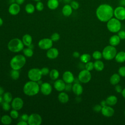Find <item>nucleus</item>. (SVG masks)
Instances as JSON below:
<instances>
[{
  "mask_svg": "<svg viewBox=\"0 0 125 125\" xmlns=\"http://www.w3.org/2000/svg\"><path fill=\"white\" fill-rule=\"evenodd\" d=\"M96 16L101 22H105L114 16V9L111 5L107 3L99 5L96 10Z\"/></svg>",
  "mask_w": 125,
  "mask_h": 125,
  "instance_id": "nucleus-1",
  "label": "nucleus"
},
{
  "mask_svg": "<svg viewBox=\"0 0 125 125\" xmlns=\"http://www.w3.org/2000/svg\"><path fill=\"white\" fill-rule=\"evenodd\" d=\"M40 90V85L37 82L30 81L26 82L23 87V93L27 96L37 95Z\"/></svg>",
  "mask_w": 125,
  "mask_h": 125,
  "instance_id": "nucleus-2",
  "label": "nucleus"
},
{
  "mask_svg": "<svg viewBox=\"0 0 125 125\" xmlns=\"http://www.w3.org/2000/svg\"><path fill=\"white\" fill-rule=\"evenodd\" d=\"M26 61L24 55H16L11 59L10 65L12 69L19 70L24 66L26 63Z\"/></svg>",
  "mask_w": 125,
  "mask_h": 125,
  "instance_id": "nucleus-3",
  "label": "nucleus"
},
{
  "mask_svg": "<svg viewBox=\"0 0 125 125\" xmlns=\"http://www.w3.org/2000/svg\"><path fill=\"white\" fill-rule=\"evenodd\" d=\"M24 45L22 40L19 38H14L9 42L7 47L11 52L17 53L23 49Z\"/></svg>",
  "mask_w": 125,
  "mask_h": 125,
  "instance_id": "nucleus-4",
  "label": "nucleus"
},
{
  "mask_svg": "<svg viewBox=\"0 0 125 125\" xmlns=\"http://www.w3.org/2000/svg\"><path fill=\"white\" fill-rule=\"evenodd\" d=\"M106 23V27L109 31L111 33H117L121 28V21L116 18H112L108 21Z\"/></svg>",
  "mask_w": 125,
  "mask_h": 125,
  "instance_id": "nucleus-5",
  "label": "nucleus"
},
{
  "mask_svg": "<svg viewBox=\"0 0 125 125\" xmlns=\"http://www.w3.org/2000/svg\"><path fill=\"white\" fill-rule=\"evenodd\" d=\"M117 53V49L115 46L108 45L106 46L103 50V57L106 60H111L115 58Z\"/></svg>",
  "mask_w": 125,
  "mask_h": 125,
  "instance_id": "nucleus-6",
  "label": "nucleus"
},
{
  "mask_svg": "<svg viewBox=\"0 0 125 125\" xmlns=\"http://www.w3.org/2000/svg\"><path fill=\"white\" fill-rule=\"evenodd\" d=\"M27 76L30 81L38 82L41 80L42 75L40 69L33 68L28 71Z\"/></svg>",
  "mask_w": 125,
  "mask_h": 125,
  "instance_id": "nucleus-7",
  "label": "nucleus"
},
{
  "mask_svg": "<svg viewBox=\"0 0 125 125\" xmlns=\"http://www.w3.org/2000/svg\"><path fill=\"white\" fill-rule=\"evenodd\" d=\"M78 79L79 81L82 83H88L91 79L90 71L86 69L81 70L79 73Z\"/></svg>",
  "mask_w": 125,
  "mask_h": 125,
  "instance_id": "nucleus-8",
  "label": "nucleus"
},
{
  "mask_svg": "<svg viewBox=\"0 0 125 125\" xmlns=\"http://www.w3.org/2000/svg\"><path fill=\"white\" fill-rule=\"evenodd\" d=\"M27 123L29 125H40L42 123V118L38 113H32L29 116Z\"/></svg>",
  "mask_w": 125,
  "mask_h": 125,
  "instance_id": "nucleus-9",
  "label": "nucleus"
},
{
  "mask_svg": "<svg viewBox=\"0 0 125 125\" xmlns=\"http://www.w3.org/2000/svg\"><path fill=\"white\" fill-rule=\"evenodd\" d=\"M114 16L118 20L124 21L125 20V7L120 5L114 9Z\"/></svg>",
  "mask_w": 125,
  "mask_h": 125,
  "instance_id": "nucleus-10",
  "label": "nucleus"
},
{
  "mask_svg": "<svg viewBox=\"0 0 125 125\" xmlns=\"http://www.w3.org/2000/svg\"><path fill=\"white\" fill-rule=\"evenodd\" d=\"M38 46L42 49L48 50L52 47L53 41L49 38H43L39 41Z\"/></svg>",
  "mask_w": 125,
  "mask_h": 125,
  "instance_id": "nucleus-11",
  "label": "nucleus"
},
{
  "mask_svg": "<svg viewBox=\"0 0 125 125\" xmlns=\"http://www.w3.org/2000/svg\"><path fill=\"white\" fill-rule=\"evenodd\" d=\"M23 106V101L20 97H15L11 102V106L13 109L20 110Z\"/></svg>",
  "mask_w": 125,
  "mask_h": 125,
  "instance_id": "nucleus-12",
  "label": "nucleus"
},
{
  "mask_svg": "<svg viewBox=\"0 0 125 125\" xmlns=\"http://www.w3.org/2000/svg\"><path fill=\"white\" fill-rule=\"evenodd\" d=\"M40 90L43 95H49L52 92V87L49 83L45 82L42 83L40 85Z\"/></svg>",
  "mask_w": 125,
  "mask_h": 125,
  "instance_id": "nucleus-13",
  "label": "nucleus"
},
{
  "mask_svg": "<svg viewBox=\"0 0 125 125\" xmlns=\"http://www.w3.org/2000/svg\"><path fill=\"white\" fill-rule=\"evenodd\" d=\"M114 109L111 107V106L108 105L102 107L101 110L102 114L106 117H110L112 116L114 114Z\"/></svg>",
  "mask_w": 125,
  "mask_h": 125,
  "instance_id": "nucleus-14",
  "label": "nucleus"
},
{
  "mask_svg": "<svg viewBox=\"0 0 125 125\" xmlns=\"http://www.w3.org/2000/svg\"><path fill=\"white\" fill-rule=\"evenodd\" d=\"M62 80L66 83H72L74 81L75 78L71 71H66L63 73Z\"/></svg>",
  "mask_w": 125,
  "mask_h": 125,
  "instance_id": "nucleus-15",
  "label": "nucleus"
},
{
  "mask_svg": "<svg viewBox=\"0 0 125 125\" xmlns=\"http://www.w3.org/2000/svg\"><path fill=\"white\" fill-rule=\"evenodd\" d=\"M8 12L10 14L15 16L18 15L21 10V7L19 4L16 3H12L8 7Z\"/></svg>",
  "mask_w": 125,
  "mask_h": 125,
  "instance_id": "nucleus-16",
  "label": "nucleus"
},
{
  "mask_svg": "<svg viewBox=\"0 0 125 125\" xmlns=\"http://www.w3.org/2000/svg\"><path fill=\"white\" fill-rule=\"evenodd\" d=\"M65 83L63 80L57 79L54 83V87L58 91L62 92L65 90Z\"/></svg>",
  "mask_w": 125,
  "mask_h": 125,
  "instance_id": "nucleus-17",
  "label": "nucleus"
},
{
  "mask_svg": "<svg viewBox=\"0 0 125 125\" xmlns=\"http://www.w3.org/2000/svg\"><path fill=\"white\" fill-rule=\"evenodd\" d=\"M59 52L58 49L55 47H51L47 50L46 52V56L50 59H55L57 58L59 55Z\"/></svg>",
  "mask_w": 125,
  "mask_h": 125,
  "instance_id": "nucleus-18",
  "label": "nucleus"
},
{
  "mask_svg": "<svg viewBox=\"0 0 125 125\" xmlns=\"http://www.w3.org/2000/svg\"><path fill=\"white\" fill-rule=\"evenodd\" d=\"M72 90L73 93L77 96L81 95L83 92V87L79 83H75L73 84Z\"/></svg>",
  "mask_w": 125,
  "mask_h": 125,
  "instance_id": "nucleus-19",
  "label": "nucleus"
},
{
  "mask_svg": "<svg viewBox=\"0 0 125 125\" xmlns=\"http://www.w3.org/2000/svg\"><path fill=\"white\" fill-rule=\"evenodd\" d=\"M73 11V9L69 4H65L64 5L62 8V14L63 16L65 17H69L70 16Z\"/></svg>",
  "mask_w": 125,
  "mask_h": 125,
  "instance_id": "nucleus-20",
  "label": "nucleus"
},
{
  "mask_svg": "<svg viewBox=\"0 0 125 125\" xmlns=\"http://www.w3.org/2000/svg\"><path fill=\"white\" fill-rule=\"evenodd\" d=\"M121 42V39L118 35H114L110 37L109 40V44L113 46H116L118 45Z\"/></svg>",
  "mask_w": 125,
  "mask_h": 125,
  "instance_id": "nucleus-21",
  "label": "nucleus"
},
{
  "mask_svg": "<svg viewBox=\"0 0 125 125\" xmlns=\"http://www.w3.org/2000/svg\"><path fill=\"white\" fill-rule=\"evenodd\" d=\"M121 80V76L118 73H114L112 74L110 79V83L112 85H116L119 83Z\"/></svg>",
  "mask_w": 125,
  "mask_h": 125,
  "instance_id": "nucleus-22",
  "label": "nucleus"
},
{
  "mask_svg": "<svg viewBox=\"0 0 125 125\" xmlns=\"http://www.w3.org/2000/svg\"><path fill=\"white\" fill-rule=\"evenodd\" d=\"M69 99L68 95L64 92L62 91L58 95V100L62 104L67 103L69 101Z\"/></svg>",
  "mask_w": 125,
  "mask_h": 125,
  "instance_id": "nucleus-23",
  "label": "nucleus"
},
{
  "mask_svg": "<svg viewBox=\"0 0 125 125\" xmlns=\"http://www.w3.org/2000/svg\"><path fill=\"white\" fill-rule=\"evenodd\" d=\"M59 5V2L58 0H48L47 2V6L50 10L56 9Z\"/></svg>",
  "mask_w": 125,
  "mask_h": 125,
  "instance_id": "nucleus-24",
  "label": "nucleus"
},
{
  "mask_svg": "<svg viewBox=\"0 0 125 125\" xmlns=\"http://www.w3.org/2000/svg\"><path fill=\"white\" fill-rule=\"evenodd\" d=\"M105 101L108 105L113 106L117 104L118 102V99L115 95H110L107 97Z\"/></svg>",
  "mask_w": 125,
  "mask_h": 125,
  "instance_id": "nucleus-25",
  "label": "nucleus"
},
{
  "mask_svg": "<svg viewBox=\"0 0 125 125\" xmlns=\"http://www.w3.org/2000/svg\"><path fill=\"white\" fill-rule=\"evenodd\" d=\"M22 41L24 45L26 46H30L32 42V38L31 36L28 34L23 35L22 38Z\"/></svg>",
  "mask_w": 125,
  "mask_h": 125,
  "instance_id": "nucleus-26",
  "label": "nucleus"
},
{
  "mask_svg": "<svg viewBox=\"0 0 125 125\" xmlns=\"http://www.w3.org/2000/svg\"><path fill=\"white\" fill-rule=\"evenodd\" d=\"M115 59L116 61L119 63H122L125 62V52L123 51L117 53Z\"/></svg>",
  "mask_w": 125,
  "mask_h": 125,
  "instance_id": "nucleus-27",
  "label": "nucleus"
},
{
  "mask_svg": "<svg viewBox=\"0 0 125 125\" xmlns=\"http://www.w3.org/2000/svg\"><path fill=\"white\" fill-rule=\"evenodd\" d=\"M104 63L100 60H96L94 62V69L97 71H101L104 68Z\"/></svg>",
  "mask_w": 125,
  "mask_h": 125,
  "instance_id": "nucleus-28",
  "label": "nucleus"
},
{
  "mask_svg": "<svg viewBox=\"0 0 125 125\" xmlns=\"http://www.w3.org/2000/svg\"><path fill=\"white\" fill-rule=\"evenodd\" d=\"M0 121L2 124L5 125H8L11 124L12 120L10 116H9L8 115H4L1 117Z\"/></svg>",
  "mask_w": 125,
  "mask_h": 125,
  "instance_id": "nucleus-29",
  "label": "nucleus"
},
{
  "mask_svg": "<svg viewBox=\"0 0 125 125\" xmlns=\"http://www.w3.org/2000/svg\"><path fill=\"white\" fill-rule=\"evenodd\" d=\"M49 76L50 78L53 80H56L58 79L59 77V72L56 69H52L49 72Z\"/></svg>",
  "mask_w": 125,
  "mask_h": 125,
  "instance_id": "nucleus-30",
  "label": "nucleus"
},
{
  "mask_svg": "<svg viewBox=\"0 0 125 125\" xmlns=\"http://www.w3.org/2000/svg\"><path fill=\"white\" fill-rule=\"evenodd\" d=\"M35 7L32 3H27L25 7V10L28 14H31L34 12L35 10Z\"/></svg>",
  "mask_w": 125,
  "mask_h": 125,
  "instance_id": "nucleus-31",
  "label": "nucleus"
},
{
  "mask_svg": "<svg viewBox=\"0 0 125 125\" xmlns=\"http://www.w3.org/2000/svg\"><path fill=\"white\" fill-rule=\"evenodd\" d=\"M81 61L83 63H86L90 61L91 59V56L88 53H84L80 56Z\"/></svg>",
  "mask_w": 125,
  "mask_h": 125,
  "instance_id": "nucleus-32",
  "label": "nucleus"
},
{
  "mask_svg": "<svg viewBox=\"0 0 125 125\" xmlns=\"http://www.w3.org/2000/svg\"><path fill=\"white\" fill-rule=\"evenodd\" d=\"M3 99L4 102H6L8 103H10L12 102V95L11 93L9 92H6L3 93Z\"/></svg>",
  "mask_w": 125,
  "mask_h": 125,
  "instance_id": "nucleus-33",
  "label": "nucleus"
},
{
  "mask_svg": "<svg viewBox=\"0 0 125 125\" xmlns=\"http://www.w3.org/2000/svg\"><path fill=\"white\" fill-rule=\"evenodd\" d=\"M10 76L13 80H16L20 77V72L18 70L12 69L11 70L10 73Z\"/></svg>",
  "mask_w": 125,
  "mask_h": 125,
  "instance_id": "nucleus-34",
  "label": "nucleus"
},
{
  "mask_svg": "<svg viewBox=\"0 0 125 125\" xmlns=\"http://www.w3.org/2000/svg\"><path fill=\"white\" fill-rule=\"evenodd\" d=\"M23 53L24 55L27 57H31L33 55V49L30 47L25 48L23 49Z\"/></svg>",
  "mask_w": 125,
  "mask_h": 125,
  "instance_id": "nucleus-35",
  "label": "nucleus"
},
{
  "mask_svg": "<svg viewBox=\"0 0 125 125\" xmlns=\"http://www.w3.org/2000/svg\"><path fill=\"white\" fill-rule=\"evenodd\" d=\"M92 57L96 60H100L102 57H103V55L102 53L101 52L99 51L96 50L93 53H92Z\"/></svg>",
  "mask_w": 125,
  "mask_h": 125,
  "instance_id": "nucleus-36",
  "label": "nucleus"
},
{
  "mask_svg": "<svg viewBox=\"0 0 125 125\" xmlns=\"http://www.w3.org/2000/svg\"><path fill=\"white\" fill-rule=\"evenodd\" d=\"M85 68L89 71H92L94 68V63L90 61H89L85 63Z\"/></svg>",
  "mask_w": 125,
  "mask_h": 125,
  "instance_id": "nucleus-37",
  "label": "nucleus"
},
{
  "mask_svg": "<svg viewBox=\"0 0 125 125\" xmlns=\"http://www.w3.org/2000/svg\"><path fill=\"white\" fill-rule=\"evenodd\" d=\"M18 110H17L16 109H13L12 110H11L10 113V116L12 118L16 119H17L19 117V112L18 111Z\"/></svg>",
  "mask_w": 125,
  "mask_h": 125,
  "instance_id": "nucleus-38",
  "label": "nucleus"
},
{
  "mask_svg": "<svg viewBox=\"0 0 125 125\" xmlns=\"http://www.w3.org/2000/svg\"><path fill=\"white\" fill-rule=\"evenodd\" d=\"M36 9L39 11H42L44 9V4L41 1H38L36 4Z\"/></svg>",
  "mask_w": 125,
  "mask_h": 125,
  "instance_id": "nucleus-39",
  "label": "nucleus"
},
{
  "mask_svg": "<svg viewBox=\"0 0 125 125\" xmlns=\"http://www.w3.org/2000/svg\"><path fill=\"white\" fill-rule=\"evenodd\" d=\"M11 105L9 104V103L6 102H2V107L3 109L5 111H8L11 108Z\"/></svg>",
  "mask_w": 125,
  "mask_h": 125,
  "instance_id": "nucleus-40",
  "label": "nucleus"
},
{
  "mask_svg": "<svg viewBox=\"0 0 125 125\" xmlns=\"http://www.w3.org/2000/svg\"><path fill=\"white\" fill-rule=\"evenodd\" d=\"M70 6L74 10H77L80 6L79 2L76 0H72L70 2Z\"/></svg>",
  "mask_w": 125,
  "mask_h": 125,
  "instance_id": "nucleus-41",
  "label": "nucleus"
},
{
  "mask_svg": "<svg viewBox=\"0 0 125 125\" xmlns=\"http://www.w3.org/2000/svg\"><path fill=\"white\" fill-rule=\"evenodd\" d=\"M50 39L53 42H57L60 39V35L58 33H54L51 36Z\"/></svg>",
  "mask_w": 125,
  "mask_h": 125,
  "instance_id": "nucleus-42",
  "label": "nucleus"
},
{
  "mask_svg": "<svg viewBox=\"0 0 125 125\" xmlns=\"http://www.w3.org/2000/svg\"><path fill=\"white\" fill-rule=\"evenodd\" d=\"M118 74L121 76L125 77V66H121L119 68Z\"/></svg>",
  "mask_w": 125,
  "mask_h": 125,
  "instance_id": "nucleus-43",
  "label": "nucleus"
},
{
  "mask_svg": "<svg viewBox=\"0 0 125 125\" xmlns=\"http://www.w3.org/2000/svg\"><path fill=\"white\" fill-rule=\"evenodd\" d=\"M41 70V72L42 75L46 76V75H47L48 74H49V72H50L49 69L46 67H42Z\"/></svg>",
  "mask_w": 125,
  "mask_h": 125,
  "instance_id": "nucleus-44",
  "label": "nucleus"
},
{
  "mask_svg": "<svg viewBox=\"0 0 125 125\" xmlns=\"http://www.w3.org/2000/svg\"><path fill=\"white\" fill-rule=\"evenodd\" d=\"M118 36L120 38L121 40H123L125 39V30H120L118 32Z\"/></svg>",
  "mask_w": 125,
  "mask_h": 125,
  "instance_id": "nucleus-45",
  "label": "nucleus"
},
{
  "mask_svg": "<svg viewBox=\"0 0 125 125\" xmlns=\"http://www.w3.org/2000/svg\"><path fill=\"white\" fill-rule=\"evenodd\" d=\"M102 108V106L100 104L95 105L93 108V110L96 112H99L100 111H101Z\"/></svg>",
  "mask_w": 125,
  "mask_h": 125,
  "instance_id": "nucleus-46",
  "label": "nucleus"
},
{
  "mask_svg": "<svg viewBox=\"0 0 125 125\" xmlns=\"http://www.w3.org/2000/svg\"><path fill=\"white\" fill-rule=\"evenodd\" d=\"M115 90L116 91V92L117 93H121L123 89L121 87V86L118 84L115 85Z\"/></svg>",
  "mask_w": 125,
  "mask_h": 125,
  "instance_id": "nucleus-47",
  "label": "nucleus"
},
{
  "mask_svg": "<svg viewBox=\"0 0 125 125\" xmlns=\"http://www.w3.org/2000/svg\"><path fill=\"white\" fill-rule=\"evenodd\" d=\"M28 118H29V116L26 113L23 114L21 116V119L22 121H26V122H27V121L28 120Z\"/></svg>",
  "mask_w": 125,
  "mask_h": 125,
  "instance_id": "nucleus-48",
  "label": "nucleus"
},
{
  "mask_svg": "<svg viewBox=\"0 0 125 125\" xmlns=\"http://www.w3.org/2000/svg\"><path fill=\"white\" fill-rule=\"evenodd\" d=\"M72 85L71 83H66L65 85V90L67 91H69L71 90H72Z\"/></svg>",
  "mask_w": 125,
  "mask_h": 125,
  "instance_id": "nucleus-49",
  "label": "nucleus"
},
{
  "mask_svg": "<svg viewBox=\"0 0 125 125\" xmlns=\"http://www.w3.org/2000/svg\"><path fill=\"white\" fill-rule=\"evenodd\" d=\"M28 125L27 122L22 121V120H21V121H19L17 123V125Z\"/></svg>",
  "mask_w": 125,
  "mask_h": 125,
  "instance_id": "nucleus-50",
  "label": "nucleus"
},
{
  "mask_svg": "<svg viewBox=\"0 0 125 125\" xmlns=\"http://www.w3.org/2000/svg\"><path fill=\"white\" fill-rule=\"evenodd\" d=\"M73 56L74 57V58H79L80 57V53L77 52V51H75L73 53Z\"/></svg>",
  "mask_w": 125,
  "mask_h": 125,
  "instance_id": "nucleus-51",
  "label": "nucleus"
},
{
  "mask_svg": "<svg viewBox=\"0 0 125 125\" xmlns=\"http://www.w3.org/2000/svg\"><path fill=\"white\" fill-rule=\"evenodd\" d=\"M24 1H25V0H15L16 2L19 5L23 4L24 3Z\"/></svg>",
  "mask_w": 125,
  "mask_h": 125,
  "instance_id": "nucleus-52",
  "label": "nucleus"
},
{
  "mask_svg": "<svg viewBox=\"0 0 125 125\" xmlns=\"http://www.w3.org/2000/svg\"><path fill=\"white\" fill-rule=\"evenodd\" d=\"M100 104L102 105V107L104 106L107 105V104H106V101H105V100H103V101H102L101 102V103H100Z\"/></svg>",
  "mask_w": 125,
  "mask_h": 125,
  "instance_id": "nucleus-53",
  "label": "nucleus"
},
{
  "mask_svg": "<svg viewBox=\"0 0 125 125\" xmlns=\"http://www.w3.org/2000/svg\"><path fill=\"white\" fill-rule=\"evenodd\" d=\"M120 5L125 7V0H120Z\"/></svg>",
  "mask_w": 125,
  "mask_h": 125,
  "instance_id": "nucleus-54",
  "label": "nucleus"
},
{
  "mask_svg": "<svg viewBox=\"0 0 125 125\" xmlns=\"http://www.w3.org/2000/svg\"><path fill=\"white\" fill-rule=\"evenodd\" d=\"M4 93V89L0 86V95H2L3 94V93Z\"/></svg>",
  "mask_w": 125,
  "mask_h": 125,
  "instance_id": "nucleus-55",
  "label": "nucleus"
},
{
  "mask_svg": "<svg viewBox=\"0 0 125 125\" xmlns=\"http://www.w3.org/2000/svg\"><path fill=\"white\" fill-rule=\"evenodd\" d=\"M121 94H122V95L123 96V97L125 99V88L123 89V90L121 92Z\"/></svg>",
  "mask_w": 125,
  "mask_h": 125,
  "instance_id": "nucleus-56",
  "label": "nucleus"
},
{
  "mask_svg": "<svg viewBox=\"0 0 125 125\" xmlns=\"http://www.w3.org/2000/svg\"><path fill=\"white\" fill-rule=\"evenodd\" d=\"M3 101V97L2 96V95H0V104L2 103Z\"/></svg>",
  "mask_w": 125,
  "mask_h": 125,
  "instance_id": "nucleus-57",
  "label": "nucleus"
},
{
  "mask_svg": "<svg viewBox=\"0 0 125 125\" xmlns=\"http://www.w3.org/2000/svg\"><path fill=\"white\" fill-rule=\"evenodd\" d=\"M3 20L0 17V26L3 24Z\"/></svg>",
  "mask_w": 125,
  "mask_h": 125,
  "instance_id": "nucleus-58",
  "label": "nucleus"
},
{
  "mask_svg": "<svg viewBox=\"0 0 125 125\" xmlns=\"http://www.w3.org/2000/svg\"><path fill=\"white\" fill-rule=\"evenodd\" d=\"M63 0V1H64V2H65V3H68V2H70L71 0Z\"/></svg>",
  "mask_w": 125,
  "mask_h": 125,
  "instance_id": "nucleus-59",
  "label": "nucleus"
},
{
  "mask_svg": "<svg viewBox=\"0 0 125 125\" xmlns=\"http://www.w3.org/2000/svg\"><path fill=\"white\" fill-rule=\"evenodd\" d=\"M34 1H37V2H38V1H41V0H34Z\"/></svg>",
  "mask_w": 125,
  "mask_h": 125,
  "instance_id": "nucleus-60",
  "label": "nucleus"
},
{
  "mask_svg": "<svg viewBox=\"0 0 125 125\" xmlns=\"http://www.w3.org/2000/svg\"><path fill=\"white\" fill-rule=\"evenodd\" d=\"M0 118H1V117H0Z\"/></svg>",
  "mask_w": 125,
  "mask_h": 125,
  "instance_id": "nucleus-61",
  "label": "nucleus"
},
{
  "mask_svg": "<svg viewBox=\"0 0 125 125\" xmlns=\"http://www.w3.org/2000/svg\"><path fill=\"white\" fill-rule=\"evenodd\" d=\"M124 113H125V112H124Z\"/></svg>",
  "mask_w": 125,
  "mask_h": 125,
  "instance_id": "nucleus-62",
  "label": "nucleus"
}]
</instances>
